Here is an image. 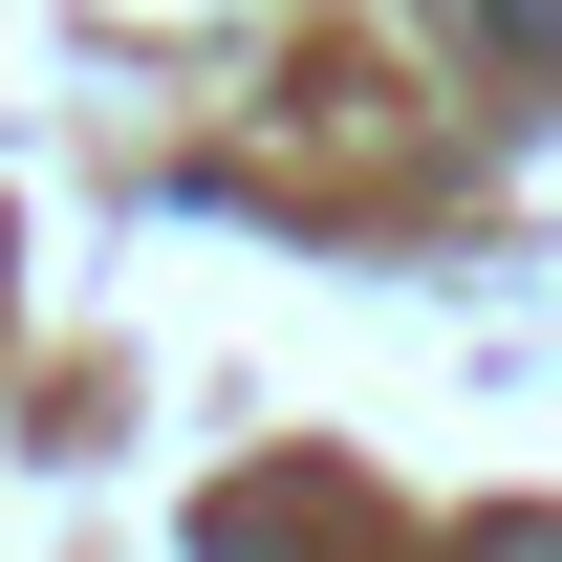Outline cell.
<instances>
[]
</instances>
